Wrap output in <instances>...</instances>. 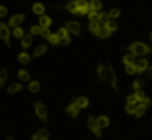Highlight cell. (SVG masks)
<instances>
[{"label": "cell", "mask_w": 152, "mask_h": 140, "mask_svg": "<svg viewBox=\"0 0 152 140\" xmlns=\"http://www.w3.org/2000/svg\"><path fill=\"white\" fill-rule=\"evenodd\" d=\"M125 49L130 51L134 56H144L152 53V47L141 42H135Z\"/></svg>", "instance_id": "obj_1"}, {"label": "cell", "mask_w": 152, "mask_h": 140, "mask_svg": "<svg viewBox=\"0 0 152 140\" xmlns=\"http://www.w3.org/2000/svg\"><path fill=\"white\" fill-rule=\"evenodd\" d=\"M34 109H35L36 114L38 116L39 118L42 121L43 123L47 124L48 123V111L42 103L39 101H36L34 103Z\"/></svg>", "instance_id": "obj_2"}, {"label": "cell", "mask_w": 152, "mask_h": 140, "mask_svg": "<svg viewBox=\"0 0 152 140\" xmlns=\"http://www.w3.org/2000/svg\"><path fill=\"white\" fill-rule=\"evenodd\" d=\"M88 126L89 129L91 131L92 133L95 135L97 138L100 139L101 138V130L100 127L98 125L97 120L94 118L92 115H89L88 120Z\"/></svg>", "instance_id": "obj_3"}, {"label": "cell", "mask_w": 152, "mask_h": 140, "mask_svg": "<svg viewBox=\"0 0 152 140\" xmlns=\"http://www.w3.org/2000/svg\"><path fill=\"white\" fill-rule=\"evenodd\" d=\"M108 77L109 79L110 83H111V85L113 89L116 90L117 92V93H120L119 92V87L118 84H117V77H116L115 72H114V69H113L112 66H111V64L110 62V60H108Z\"/></svg>", "instance_id": "obj_4"}, {"label": "cell", "mask_w": 152, "mask_h": 140, "mask_svg": "<svg viewBox=\"0 0 152 140\" xmlns=\"http://www.w3.org/2000/svg\"><path fill=\"white\" fill-rule=\"evenodd\" d=\"M0 39L4 40L5 44L8 47H10V30L3 22H0Z\"/></svg>", "instance_id": "obj_5"}, {"label": "cell", "mask_w": 152, "mask_h": 140, "mask_svg": "<svg viewBox=\"0 0 152 140\" xmlns=\"http://www.w3.org/2000/svg\"><path fill=\"white\" fill-rule=\"evenodd\" d=\"M26 14L25 13H18L12 16L8 21V26L10 28H14L20 25L25 19Z\"/></svg>", "instance_id": "obj_6"}, {"label": "cell", "mask_w": 152, "mask_h": 140, "mask_svg": "<svg viewBox=\"0 0 152 140\" xmlns=\"http://www.w3.org/2000/svg\"><path fill=\"white\" fill-rule=\"evenodd\" d=\"M65 25L66 26L67 30L71 32L72 34L80 36V29H81V25L78 22L72 21V22H65Z\"/></svg>", "instance_id": "obj_7"}, {"label": "cell", "mask_w": 152, "mask_h": 140, "mask_svg": "<svg viewBox=\"0 0 152 140\" xmlns=\"http://www.w3.org/2000/svg\"><path fill=\"white\" fill-rule=\"evenodd\" d=\"M65 111L71 117H73V118H77L80 111V108L77 105V102H73L69 106L67 107V108L65 109Z\"/></svg>", "instance_id": "obj_8"}, {"label": "cell", "mask_w": 152, "mask_h": 140, "mask_svg": "<svg viewBox=\"0 0 152 140\" xmlns=\"http://www.w3.org/2000/svg\"><path fill=\"white\" fill-rule=\"evenodd\" d=\"M97 74L99 79L102 80V82L106 81L107 77H108V71L105 68V66L100 62H99V64H98Z\"/></svg>", "instance_id": "obj_9"}, {"label": "cell", "mask_w": 152, "mask_h": 140, "mask_svg": "<svg viewBox=\"0 0 152 140\" xmlns=\"http://www.w3.org/2000/svg\"><path fill=\"white\" fill-rule=\"evenodd\" d=\"M93 35L99 37L100 39H105L109 37L110 36H111V32L108 31V29L103 27V28H100L98 31H96V33L93 34Z\"/></svg>", "instance_id": "obj_10"}, {"label": "cell", "mask_w": 152, "mask_h": 140, "mask_svg": "<svg viewBox=\"0 0 152 140\" xmlns=\"http://www.w3.org/2000/svg\"><path fill=\"white\" fill-rule=\"evenodd\" d=\"M148 62L147 59H140L136 65L138 74H142L143 71H145V70H147V68H148Z\"/></svg>", "instance_id": "obj_11"}, {"label": "cell", "mask_w": 152, "mask_h": 140, "mask_svg": "<svg viewBox=\"0 0 152 140\" xmlns=\"http://www.w3.org/2000/svg\"><path fill=\"white\" fill-rule=\"evenodd\" d=\"M24 88V86L22 84H19V83H14V84H11L8 86L7 88V93L10 94H13V93H16L17 92L20 91Z\"/></svg>", "instance_id": "obj_12"}, {"label": "cell", "mask_w": 152, "mask_h": 140, "mask_svg": "<svg viewBox=\"0 0 152 140\" xmlns=\"http://www.w3.org/2000/svg\"><path fill=\"white\" fill-rule=\"evenodd\" d=\"M33 39L30 34H26L24 36L22 39V47L23 49H28L32 44Z\"/></svg>", "instance_id": "obj_13"}, {"label": "cell", "mask_w": 152, "mask_h": 140, "mask_svg": "<svg viewBox=\"0 0 152 140\" xmlns=\"http://www.w3.org/2000/svg\"><path fill=\"white\" fill-rule=\"evenodd\" d=\"M39 22L42 28H48L51 25L52 20L50 16H47V15H43L39 19Z\"/></svg>", "instance_id": "obj_14"}, {"label": "cell", "mask_w": 152, "mask_h": 140, "mask_svg": "<svg viewBox=\"0 0 152 140\" xmlns=\"http://www.w3.org/2000/svg\"><path fill=\"white\" fill-rule=\"evenodd\" d=\"M59 7L67 10L68 11L71 12V13H74L77 10V3H76V1H71V2L65 4V5H59Z\"/></svg>", "instance_id": "obj_15"}, {"label": "cell", "mask_w": 152, "mask_h": 140, "mask_svg": "<svg viewBox=\"0 0 152 140\" xmlns=\"http://www.w3.org/2000/svg\"><path fill=\"white\" fill-rule=\"evenodd\" d=\"M48 48V46L46 45V44H41V45L38 46V47L34 50V57H39V56L44 54V53L47 51Z\"/></svg>", "instance_id": "obj_16"}, {"label": "cell", "mask_w": 152, "mask_h": 140, "mask_svg": "<svg viewBox=\"0 0 152 140\" xmlns=\"http://www.w3.org/2000/svg\"><path fill=\"white\" fill-rule=\"evenodd\" d=\"M91 10L93 11H98L102 7V3L99 0H91L89 3Z\"/></svg>", "instance_id": "obj_17"}, {"label": "cell", "mask_w": 152, "mask_h": 140, "mask_svg": "<svg viewBox=\"0 0 152 140\" xmlns=\"http://www.w3.org/2000/svg\"><path fill=\"white\" fill-rule=\"evenodd\" d=\"M98 125L100 128H107L110 124L109 118L106 116H101L97 119Z\"/></svg>", "instance_id": "obj_18"}, {"label": "cell", "mask_w": 152, "mask_h": 140, "mask_svg": "<svg viewBox=\"0 0 152 140\" xmlns=\"http://www.w3.org/2000/svg\"><path fill=\"white\" fill-rule=\"evenodd\" d=\"M33 12L37 15H42L45 12V7L41 3H36L33 5Z\"/></svg>", "instance_id": "obj_19"}, {"label": "cell", "mask_w": 152, "mask_h": 140, "mask_svg": "<svg viewBox=\"0 0 152 140\" xmlns=\"http://www.w3.org/2000/svg\"><path fill=\"white\" fill-rule=\"evenodd\" d=\"M104 27L109 31H111V33L116 31L118 28V25H117V22H114V21H108L106 23L104 24Z\"/></svg>", "instance_id": "obj_20"}, {"label": "cell", "mask_w": 152, "mask_h": 140, "mask_svg": "<svg viewBox=\"0 0 152 140\" xmlns=\"http://www.w3.org/2000/svg\"><path fill=\"white\" fill-rule=\"evenodd\" d=\"M136 61V59H135V56L132 54H127L126 56H123V62L125 64V65H134Z\"/></svg>", "instance_id": "obj_21"}, {"label": "cell", "mask_w": 152, "mask_h": 140, "mask_svg": "<svg viewBox=\"0 0 152 140\" xmlns=\"http://www.w3.org/2000/svg\"><path fill=\"white\" fill-rule=\"evenodd\" d=\"M18 59H19V61L21 63L23 64V65H26L31 61V56L28 55V53H25V52H22V53H19Z\"/></svg>", "instance_id": "obj_22"}, {"label": "cell", "mask_w": 152, "mask_h": 140, "mask_svg": "<svg viewBox=\"0 0 152 140\" xmlns=\"http://www.w3.org/2000/svg\"><path fill=\"white\" fill-rule=\"evenodd\" d=\"M7 71L5 68H3L0 71V89L2 88L4 85V83L7 81Z\"/></svg>", "instance_id": "obj_23"}, {"label": "cell", "mask_w": 152, "mask_h": 140, "mask_svg": "<svg viewBox=\"0 0 152 140\" xmlns=\"http://www.w3.org/2000/svg\"><path fill=\"white\" fill-rule=\"evenodd\" d=\"M76 102H77V105H78L80 108H87L88 105L89 104L88 99L86 97H85V96H81V97L78 98Z\"/></svg>", "instance_id": "obj_24"}, {"label": "cell", "mask_w": 152, "mask_h": 140, "mask_svg": "<svg viewBox=\"0 0 152 140\" xmlns=\"http://www.w3.org/2000/svg\"><path fill=\"white\" fill-rule=\"evenodd\" d=\"M145 84V82L142 79H137L135 80L133 82V85H132V88L135 90H140V89L142 88V87H144Z\"/></svg>", "instance_id": "obj_25"}, {"label": "cell", "mask_w": 152, "mask_h": 140, "mask_svg": "<svg viewBox=\"0 0 152 140\" xmlns=\"http://www.w3.org/2000/svg\"><path fill=\"white\" fill-rule=\"evenodd\" d=\"M28 88L31 90L32 93H37L40 89V85L38 81H32L30 82L29 85H28Z\"/></svg>", "instance_id": "obj_26"}, {"label": "cell", "mask_w": 152, "mask_h": 140, "mask_svg": "<svg viewBox=\"0 0 152 140\" xmlns=\"http://www.w3.org/2000/svg\"><path fill=\"white\" fill-rule=\"evenodd\" d=\"M18 77L21 80L24 82H27L30 79V74L25 70H19L18 72Z\"/></svg>", "instance_id": "obj_27"}, {"label": "cell", "mask_w": 152, "mask_h": 140, "mask_svg": "<svg viewBox=\"0 0 152 140\" xmlns=\"http://www.w3.org/2000/svg\"><path fill=\"white\" fill-rule=\"evenodd\" d=\"M146 107L144 106L143 105L140 104V105H138L136 108V111H135V115H136L137 118H140L142 116L144 115L145 112V110H146Z\"/></svg>", "instance_id": "obj_28"}, {"label": "cell", "mask_w": 152, "mask_h": 140, "mask_svg": "<svg viewBox=\"0 0 152 140\" xmlns=\"http://www.w3.org/2000/svg\"><path fill=\"white\" fill-rule=\"evenodd\" d=\"M38 133L39 137L42 140H48L49 136H50V134H49V132L46 129H39V131L37 132Z\"/></svg>", "instance_id": "obj_29"}, {"label": "cell", "mask_w": 152, "mask_h": 140, "mask_svg": "<svg viewBox=\"0 0 152 140\" xmlns=\"http://www.w3.org/2000/svg\"><path fill=\"white\" fill-rule=\"evenodd\" d=\"M99 28H100V24L99 22H92L89 24L88 29L92 33V34L98 31Z\"/></svg>", "instance_id": "obj_30"}, {"label": "cell", "mask_w": 152, "mask_h": 140, "mask_svg": "<svg viewBox=\"0 0 152 140\" xmlns=\"http://www.w3.org/2000/svg\"><path fill=\"white\" fill-rule=\"evenodd\" d=\"M48 42L52 44V45L55 46L56 45V44H59V37L58 36L57 34H50V35L49 36L48 38Z\"/></svg>", "instance_id": "obj_31"}, {"label": "cell", "mask_w": 152, "mask_h": 140, "mask_svg": "<svg viewBox=\"0 0 152 140\" xmlns=\"http://www.w3.org/2000/svg\"><path fill=\"white\" fill-rule=\"evenodd\" d=\"M110 16L108 13H107L106 12H102V13H99V22L101 23H106L108 21H109Z\"/></svg>", "instance_id": "obj_32"}, {"label": "cell", "mask_w": 152, "mask_h": 140, "mask_svg": "<svg viewBox=\"0 0 152 140\" xmlns=\"http://www.w3.org/2000/svg\"><path fill=\"white\" fill-rule=\"evenodd\" d=\"M76 3H77V8L83 9L90 7L89 3L87 0H76Z\"/></svg>", "instance_id": "obj_33"}, {"label": "cell", "mask_w": 152, "mask_h": 140, "mask_svg": "<svg viewBox=\"0 0 152 140\" xmlns=\"http://www.w3.org/2000/svg\"><path fill=\"white\" fill-rule=\"evenodd\" d=\"M99 13L96 11H91L88 13V19L92 22H99Z\"/></svg>", "instance_id": "obj_34"}, {"label": "cell", "mask_w": 152, "mask_h": 140, "mask_svg": "<svg viewBox=\"0 0 152 140\" xmlns=\"http://www.w3.org/2000/svg\"><path fill=\"white\" fill-rule=\"evenodd\" d=\"M126 71L130 75L134 74L137 72V66L134 64V65H127L126 67Z\"/></svg>", "instance_id": "obj_35"}, {"label": "cell", "mask_w": 152, "mask_h": 140, "mask_svg": "<svg viewBox=\"0 0 152 140\" xmlns=\"http://www.w3.org/2000/svg\"><path fill=\"white\" fill-rule=\"evenodd\" d=\"M24 31L22 28H16L13 29V36L16 38H21L23 36Z\"/></svg>", "instance_id": "obj_36"}, {"label": "cell", "mask_w": 152, "mask_h": 140, "mask_svg": "<svg viewBox=\"0 0 152 140\" xmlns=\"http://www.w3.org/2000/svg\"><path fill=\"white\" fill-rule=\"evenodd\" d=\"M71 43V37L69 36V35L67 36L63 37V38L59 39V45L62 46H67Z\"/></svg>", "instance_id": "obj_37"}, {"label": "cell", "mask_w": 152, "mask_h": 140, "mask_svg": "<svg viewBox=\"0 0 152 140\" xmlns=\"http://www.w3.org/2000/svg\"><path fill=\"white\" fill-rule=\"evenodd\" d=\"M121 15V11L117 8H114L110 10L109 16L110 18H117Z\"/></svg>", "instance_id": "obj_38"}, {"label": "cell", "mask_w": 152, "mask_h": 140, "mask_svg": "<svg viewBox=\"0 0 152 140\" xmlns=\"http://www.w3.org/2000/svg\"><path fill=\"white\" fill-rule=\"evenodd\" d=\"M57 34L58 36L59 37V39H61V38H63V37H65V36H68V31H67V28H60L59 30H58L57 34Z\"/></svg>", "instance_id": "obj_39"}, {"label": "cell", "mask_w": 152, "mask_h": 140, "mask_svg": "<svg viewBox=\"0 0 152 140\" xmlns=\"http://www.w3.org/2000/svg\"><path fill=\"white\" fill-rule=\"evenodd\" d=\"M134 96H136L138 102H141L142 100H143L144 98H145V93H144V92L142 91V90H136V92H135Z\"/></svg>", "instance_id": "obj_40"}, {"label": "cell", "mask_w": 152, "mask_h": 140, "mask_svg": "<svg viewBox=\"0 0 152 140\" xmlns=\"http://www.w3.org/2000/svg\"><path fill=\"white\" fill-rule=\"evenodd\" d=\"M41 30L42 28L39 26H38V25H34L31 28V34L34 36L39 35L41 33Z\"/></svg>", "instance_id": "obj_41"}, {"label": "cell", "mask_w": 152, "mask_h": 140, "mask_svg": "<svg viewBox=\"0 0 152 140\" xmlns=\"http://www.w3.org/2000/svg\"><path fill=\"white\" fill-rule=\"evenodd\" d=\"M136 106L135 105H129V104H127L126 105V111L129 114H133L135 113V111H136Z\"/></svg>", "instance_id": "obj_42"}, {"label": "cell", "mask_w": 152, "mask_h": 140, "mask_svg": "<svg viewBox=\"0 0 152 140\" xmlns=\"http://www.w3.org/2000/svg\"><path fill=\"white\" fill-rule=\"evenodd\" d=\"M137 99L136 96L134 95H129L127 97V104H129V105H135V104L137 102Z\"/></svg>", "instance_id": "obj_43"}, {"label": "cell", "mask_w": 152, "mask_h": 140, "mask_svg": "<svg viewBox=\"0 0 152 140\" xmlns=\"http://www.w3.org/2000/svg\"><path fill=\"white\" fill-rule=\"evenodd\" d=\"M40 34H41V36L43 38H48L49 36L50 35V31L48 29V28H42L41 30Z\"/></svg>", "instance_id": "obj_44"}, {"label": "cell", "mask_w": 152, "mask_h": 140, "mask_svg": "<svg viewBox=\"0 0 152 140\" xmlns=\"http://www.w3.org/2000/svg\"><path fill=\"white\" fill-rule=\"evenodd\" d=\"M141 104L146 107V108H149L151 105V99L149 97H145L143 100L141 102Z\"/></svg>", "instance_id": "obj_45"}, {"label": "cell", "mask_w": 152, "mask_h": 140, "mask_svg": "<svg viewBox=\"0 0 152 140\" xmlns=\"http://www.w3.org/2000/svg\"><path fill=\"white\" fill-rule=\"evenodd\" d=\"M7 13V9L5 6L0 5V17H4Z\"/></svg>", "instance_id": "obj_46"}, {"label": "cell", "mask_w": 152, "mask_h": 140, "mask_svg": "<svg viewBox=\"0 0 152 140\" xmlns=\"http://www.w3.org/2000/svg\"><path fill=\"white\" fill-rule=\"evenodd\" d=\"M146 75L148 77H152V66L149 67L146 71Z\"/></svg>", "instance_id": "obj_47"}, {"label": "cell", "mask_w": 152, "mask_h": 140, "mask_svg": "<svg viewBox=\"0 0 152 140\" xmlns=\"http://www.w3.org/2000/svg\"><path fill=\"white\" fill-rule=\"evenodd\" d=\"M31 140H42V139H40L39 137V136H38V133H36L35 134H34V135H33V136H32V139H31Z\"/></svg>", "instance_id": "obj_48"}, {"label": "cell", "mask_w": 152, "mask_h": 140, "mask_svg": "<svg viewBox=\"0 0 152 140\" xmlns=\"http://www.w3.org/2000/svg\"><path fill=\"white\" fill-rule=\"evenodd\" d=\"M7 140H14V139H13V136H9V137H7Z\"/></svg>", "instance_id": "obj_49"}, {"label": "cell", "mask_w": 152, "mask_h": 140, "mask_svg": "<svg viewBox=\"0 0 152 140\" xmlns=\"http://www.w3.org/2000/svg\"><path fill=\"white\" fill-rule=\"evenodd\" d=\"M150 39H151V41L152 42V32L151 33V34H150Z\"/></svg>", "instance_id": "obj_50"}]
</instances>
